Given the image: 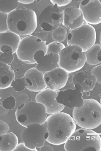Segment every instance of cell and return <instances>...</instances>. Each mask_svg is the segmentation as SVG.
I'll return each instance as SVG.
<instances>
[{
	"label": "cell",
	"instance_id": "obj_17",
	"mask_svg": "<svg viewBox=\"0 0 101 151\" xmlns=\"http://www.w3.org/2000/svg\"><path fill=\"white\" fill-rule=\"evenodd\" d=\"M24 77L30 79L31 85L27 88L33 92H40L47 88L44 80V74L40 72L36 68L28 69L24 74Z\"/></svg>",
	"mask_w": 101,
	"mask_h": 151
},
{
	"label": "cell",
	"instance_id": "obj_8",
	"mask_svg": "<svg viewBox=\"0 0 101 151\" xmlns=\"http://www.w3.org/2000/svg\"><path fill=\"white\" fill-rule=\"evenodd\" d=\"M47 45L46 41L40 38L33 35H28L21 40L16 54L18 58L23 62L28 64H33L36 63L33 59L35 53L39 50H44L46 53Z\"/></svg>",
	"mask_w": 101,
	"mask_h": 151
},
{
	"label": "cell",
	"instance_id": "obj_1",
	"mask_svg": "<svg viewBox=\"0 0 101 151\" xmlns=\"http://www.w3.org/2000/svg\"><path fill=\"white\" fill-rule=\"evenodd\" d=\"M46 126L49 135L47 142L60 145L65 144L76 130V124L73 118L64 112H60L47 117Z\"/></svg>",
	"mask_w": 101,
	"mask_h": 151
},
{
	"label": "cell",
	"instance_id": "obj_14",
	"mask_svg": "<svg viewBox=\"0 0 101 151\" xmlns=\"http://www.w3.org/2000/svg\"><path fill=\"white\" fill-rule=\"evenodd\" d=\"M69 76V73L60 67H57L51 71L44 73L46 84L52 90H60L65 87Z\"/></svg>",
	"mask_w": 101,
	"mask_h": 151
},
{
	"label": "cell",
	"instance_id": "obj_27",
	"mask_svg": "<svg viewBox=\"0 0 101 151\" xmlns=\"http://www.w3.org/2000/svg\"><path fill=\"white\" fill-rule=\"evenodd\" d=\"M8 14L0 12V34L9 31L8 26Z\"/></svg>",
	"mask_w": 101,
	"mask_h": 151
},
{
	"label": "cell",
	"instance_id": "obj_25",
	"mask_svg": "<svg viewBox=\"0 0 101 151\" xmlns=\"http://www.w3.org/2000/svg\"><path fill=\"white\" fill-rule=\"evenodd\" d=\"M67 31L65 27L60 26L52 32V37L55 42H61L66 40L67 38Z\"/></svg>",
	"mask_w": 101,
	"mask_h": 151
},
{
	"label": "cell",
	"instance_id": "obj_7",
	"mask_svg": "<svg viewBox=\"0 0 101 151\" xmlns=\"http://www.w3.org/2000/svg\"><path fill=\"white\" fill-rule=\"evenodd\" d=\"M96 31L88 23H84L80 27L70 30L67 36V45H78L86 52L95 44Z\"/></svg>",
	"mask_w": 101,
	"mask_h": 151
},
{
	"label": "cell",
	"instance_id": "obj_38",
	"mask_svg": "<svg viewBox=\"0 0 101 151\" xmlns=\"http://www.w3.org/2000/svg\"><path fill=\"white\" fill-rule=\"evenodd\" d=\"M27 99H28V96L25 94H22L21 95H20V96H19V100L22 101H25L27 100Z\"/></svg>",
	"mask_w": 101,
	"mask_h": 151
},
{
	"label": "cell",
	"instance_id": "obj_30",
	"mask_svg": "<svg viewBox=\"0 0 101 151\" xmlns=\"http://www.w3.org/2000/svg\"><path fill=\"white\" fill-rule=\"evenodd\" d=\"M91 73L95 77L96 80H97V83L101 84V64L94 67L92 69Z\"/></svg>",
	"mask_w": 101,
	"mask_h": 151
},
{
	"label": "cell",
	"instance_id": "obj_24",
	"mask_svg": "<svg viewBox=\"0 0 101 151\" xmlns=\"http://www.w3.org/2000/svg\"><path fill=\"white\" fill-rule=\"evenodd\" d=\"M30 79L23 76V78H17L14 80L12 84V86L16 92H20L23 91L25 88H27L30 86Z\"/></svg>",
	"mask_w": 101,
	"mask_h": 151
},
{
	"label": "cell",
	"instance_id": "obj_15",
	"mask_svg": "<svg viewBox=\"0 0 101 151\" xmlns=\"http://www.w3.org/2000/svg\"><path fill=\"white\" fill-rule=\"evenodd\" d=\"M33 59L37 64L36 68L44 74L58 67L60 59L59 54H46L44 50H39L35 53Z\"/></svg>",
	"mask_w": 101,
	"mask_h": 151
},
{
	"label": "cell",
	"instance_id": "obj_2",
	"mask_svg": "<svg viewBox=\"0 0 101 151\" xmlns=\"http://www.w3.org/2000/svg\"><path fill=\"white\" fill-rule=\"evenodd\" d=\"M37 24L36 12L27 8L15 9L8 15L9 31L19 36L31 35L36 30Z\"/></svg>",
	"mask_w": 101,
	"mask_h": 151
},
{
	"label": "cell",
	"instance_id": "obj_43",
	"mask_svg": "<svg viewBox=\"0 0 101 151\" xmlns=\"http://www.w3.org/2000/svg\"><path fill=\"white\" fill-rule=\"evenodd\" d=\"M100 104H101V98H100Z\"/></svg>",
	"mask_w": 101,
	"mask_h": 151
},
{
	"label": "cell",
	"instance_id": "obj_20",
	"mask_svg": "<svg viewBox=\"0 0 101 151\" xmlns=\"http://www.w3.org/2000/svg\"><path fill=\"white\" fill-rule=\"evenodd\" d=\"M20 36H19L12 32L0 34V47L7 45L11 47L13 54L17 53L19 44L21 41Z\"/></svg>",
	"mask_w": 101,
	"mask_h": 151
},
{
	"label": "cell",
	"instance_id": "obj_3",
	"mask_svg": "<svg viewBox=\"0 0 101 151\" xmlns=\"http://www.w3.org/2000/svg\"><path fill=\"white\" fill-rule=\"evenodd\" d=\"M73 118L81 128H97L101 125V104L93 99L84 100L82 106L73 108Z\"/></svg>",
	"mask_w": 101,
	"mask_h": 151
},
{
	"label": "cell",
	"instance_id": "obj_12",
	"mask_svg": "<svg viewBox=\"0 0 101 151\" xmlns=\"http://www.w3.org/2000/svg\"><path fill=\"white\" fill-rule=\"evenodd\" d=\"M60 90H52L47 88L44 90L37 93L36 96V101L43 104L46 107V113L48 115H53L61 112L65 106L57 102V96Z\"/></svg>",
	"mask_w": 101,
	"mask_h": 151
},
{
	"label": "cell",
	"instance_id": "obj_36",
	"mask_svg": "<svg viewBox=\"0 0 101 151\" xmlns=\"http://www.w3.org/2000/svg\"><path fill=\"white\" fill-rule=\"evenodd\" d=\"M18 3L21 4H29L32 3L34 2L33 0H18Z\"/></svg>",
	"mask_w": 101,
	"mask_h": 151
},
{
	"label": "cell",
	"instance_id": "obj_42",
	"mask_svg": "<svg viewBox=\"0 0 101 151\" xmlns=\"http://www.w3.org/2000/svg\"><path fill=\"white\" fill-rule=\"evenodd\" d=\"M99 1H100V3H101V0H99Z\"/></svg>",
	"mask_w": 101,
	"mask_h": 151
},
{
	"label": "cell",
	"instance_id": "obj_40",
	"mask_svg": "<svg viewBox=\"0 0 101 151\" xmlns=\"http://www.w3.org/2000/svg\"><path fill=\"white\" fill-rule=\"evenodd\" d=\"M85 93V94H86V96H89L90 95V91H85V92H84Z\"/></svg>",
	"mask_w": 101,
	"mask_h": 151
},
{
	"label": "cell",
	"instance_id": "obj_29",
	"mask_svg": "<svg viewBox=\"0 0 101 151\" xmlns=\"http://www.w3.org/2000/svg\"><path fill=\"white\" fill-rule=\"evenodd\" d=\"M13 54L12 52H6L2 53L0 56V62L5 63L7 64H11L14 60Z\"/></svg>",
	"mask_w": 101,
	"mask_h": 151
},
{
	"label": "cell",
	"instance_id": "obj_22",
	"mask_svg": "<svg viewBox=\"0 0 101 151\" xmlns=\"http://www.w3.org/2000/svg\"><path fill=\"white\" fill-rule=\"evenodd\" d=\"M101 50L100 44H95L87 51L85 52L86 58V63L90 65H97L101 63L97 59V55Z\"/></svg>",
	"mask_w": 101,
	"mask_h": 151
},
{
	"label": "cell",
	"instance_id": "obj_41",
	"mask_svg": "<svg viewBox=\"0 0 101 151\" xmlns=\"http://www.w3.org/2000/svg\"><path fill=\"white\" fill-rule=\"evenodd\" d=\"M100 45H101V32L100 33Z\"/></svg>",
	"mask_w": 101,
	"mask_h": 151
},
{
	"label": "cell",
	"instance_id": "obj_19",
	"mask_svg": "<svg viewBox=\"0 0 101 151\" xmlns=\"http://www.w3.org/2000/svg\"><path fill=\"white\" fill-rule=\"evenodd\" d=\"M0 72H1V86L0 89H4L12 86L15 80V74L10 65L0 62Z\"/></svg>",
	"mask_w": 101,
	"mask_h": 151
},
{
	"label": "cell",
	"instance_id": "obj_5",
	"mask_svg": "<svg viewBox=\"0 0 101 151\" xmlns=\"http://www.w3.org/2000/svg\"><path fill=\"white\" fill-rule=\"evenodd\" d=\"M15 116L18 124L24 127L33 123L43 125L46 122V109L42 103L27 101L18 107Z\"/></svg>",
	"mask_w": 101,
	"mask_h": 151
},
{
	"label": "cell",
	"instance_id": "obj_10",
	"mask_svg": "<svg viewBox=\"0 0 101 151\" xmlns=\"http://www.w3.org/2000/svg\"><path fill=\"white\" fill-rule=\"evenodd\" d=\"M62 21V10L52 4L46 8L38 18V23L42 29L46 32H53L61 26Z\"/></svg>",
	"mask_w": 101,
	"mask_h": 151
},
{
	"label": "cell",
	"instance_id": "obj_4",
	"mask_svg": "<svg viewBox=\"0 0 101 151\" xmlns=\"http://www.w3.org/2000/svg\"><path fill=\"white\" fill-rule=\"evenodd\" d=\"M66 151H82L86 149L101 150V137L97 132L81 128L76 130L65 144Z\"/></svg>",
	"mask_w": 101,
	"mask_h": 151
},
{
	"label": "cell",
	"instance_id": "obj_9",
	"mask_svg": "<svg viewBox=\"0 0 101 151\" xmlns=\"http://www.w3.org/2000/svg\"><path fill=\"white\" fill-rule=\"evenodd\" d=\"M49 135V130L46 125L33 123L27 125L22 132V139L28 148L38 151L37 148L44 145Z\"/></svg>",
	"mask_w": 101,
	"mask_h": 151
},
{
	"label": "cell",
	"instance_id": "obj_31",
	"mask_svg": "<svg viewBox=\"0 0 101 151\" xmlns=\"http://www.w3.org/2000/svg\"><path fill=\"white\" fill-rule=\"evenodd\" d=\"M50 1L52 5L61 7L68 5V4L71 3V0H51Z\"/></svg>",
	"mask_w": 101,
	"mask_h": 151
},
{
	"label": "cell",
	"instance_id": "obj_18",
	"mask_svg": "<svg viewBox=\"0 0 101 151\" xmlns=\"http://www.w3.org/2000/svg\"><path fill=\"white\" fill-rule=\"evenodd\" d=\"M97 80L92 74L85 70H82L75 74L73 78L74 85L78 84L83 88L84 92L90 91L94 89Z\"/></svg>",
	"mask_w": 101,
	"mask_h": 151
},
{
	"label": "cell",
	"instance_id": "obj_16",
	"mask_svg": "<svg viewBox=\"0 0 101 151\" xmlns=\"http://www.w3.org/2000/svg\"><path fill=\"white\" fill-rule=\"evenodd\" d=\"M63 21L62 25L70 30L76 29L84 24V15L79 8L71 6L62 10Z\"/></svg>",
	"mask_w": 101,
	"mask_h": 151
},
{
	"label": "cell",
	"instance_id": "obj_35",
	"mask_svg": "<svg viewBox=\"0 0 101 151\" xmlns=\"http://www.w3.org/2000/svg\"><path fill=\"white\" fill-rule=\"evenodd\" d=\"M37 150H41V151H53L54 149L52 148L51 146L48 145H44L42 146L41 147L37 148Z\"/></svg>",
	"mask_w": 101,
	"mask_h": 151
},
{
	"label": "cell",
	"instance_id": "obj_23",
	"mask_svg": "<svg viewBox=\"0 0 101 151\" xmlns=\"http://www.w3.org/2000/svg\"><path fill=\"white\" fill-rule=\"evenodd\" d=\"M18 5V1L13 0V1H7V0H1L0 1V12L6 14L10 13L17 8Z\"/></svg>",
	"mask_w": 101,
	"mask_h": 151
},
{
	"label": "cell",
	"instance_id": "obj_33",
	"mask_svg": "<svg viewBox=\"0 0 101 151\" xmlns=\"http://www.w3.org/2000/svg\"><path fill=\"white\" fill-rule=\"evenodd\" d=\"M74 74L73 73H69V76L68 79V81H67L66 85L65 87H66V89H75V85L73 83V78Z\"/></svg>",
	"mask_w": 101,
	"mask_h": 151
},
{
	"label": "cell",
	"instance_id": "obj_28",
	"mask_svg": "<svg viewBox=\"0 0 101 151\" xmlns=\"http://www.w3.org/2000/svg\"><path fill=\"white\" fill-rule=\"evenodd\" d=\"M1 105L8 110H13L15 106L16 100L13 96H9L1 102Z\"/></svg>",
	"mask_w": 101,
	"mask_h": 151
},
{
	"label": "cell",
	"instance_id": "obj_21",
	"mask_svg": "<svg viewBox=\"0 0 101 151\" xmlns=\"http://www.w3.org/2000/svg\"><path fill=\"white\" fill-rule=\"evenodd\" d=\"M18 144V139L13 132L0 136V151H14Z\"/></svg>",
	"mask_w": 101,
	"mask_h": 151
},
{
	"label": "cell",
	"instance_id": "obj_11",
	"mask_svg": "<svg viewBox=\"0 0 101 151\" xmlns=\"http://www.w3.org/2000/svg\"><path fill=\"white\" fill-rule=\"evenodd\" d=\"M75 89L61 90L57 96V101L69 108H80L84 104L82 98L84 91L80 84H75Z\"/></svg>",
	"mask_w": 101,
	"mask_h": 151
},
{
	"label": "cell",
	"instance_id": "obj_13",
	"mask_svg": "<svg viewBox=\"0 0 101 151\" xmlns=\"http://www.w3.org/2000/svg\"><path fill=\"white\" fill-rule=\"evenodd\" d=\"M84 21L90 25L101 23V3L99 0H84L79 5Z\"/></svg>",
	"mask_w": 101,
	"mask_h": 151
},
{
	"label": "cell",
	"instance_id": "obj_34",
	"mask_svg": "<svg viewBox=\"0 0 101 151\" xmlns=\"http://www.w3.org/2000/svg\"><path fill=\"white\" fill-rule=\"evenodd\" d=\"M22 150H25V151H34L33 149H31L30 148H28L27 146L24 144V142L23 143H20L18 144L17 145V146L16 147V148L14 150V151H22Z\"/></svg>",
	"mask_w": 101,
	"mask_h": 151
},
{
	"label": "cell",
	"instance_id": "obj_39",
	"mask_svg": "<svg viewBox=\"0 0 101 151\" xmlns=\"http://www.w3.org/2000/svg\"><path fill=\"white\" fill-rule=\"evenodd\" d=\"M97 59L101 63V50L99 51V52L98 53V55H97Z\"/></svg>",
	"mask_w": 101,
	"mask_h": 151
},
{
	"label": "cell",
	"instance_id": "obj_6",
	"mask_svg": "<svg viewBox=\"0 0 101 151\" xmlns=\"http://www.w3.org/2000/svg\"><path fill=\"white\" fill-rule=\"evenodd\" d=\"M58 66L68 73H73L84 68L86 63V55L78 45H68L59 54Z\"/></svg>",
	"mask_w": 101,
	"mask_h": 151
},
{
	"label": "cell",
	"instance_id": "obj_26",
	"mask_svg": "<svg viewBox=\"0 0 101 151\" xmlns=\"http://www.w3.org/2000/svg\"><path fill=\"white\" fill-rule=\"evenodd\" d=\"M65 47L66 46L63 44L61 43V42L55 41L52 42L47 45V51L46 54H49L51 53H54L59 54Z\"/></svg>",
	"mask_w": 101,
	"mask_h": 151
},
{
	"label": "cell",
	"instance_id": "obj_37",
	"mask_svg": "<svg viewBox=\"0 0 101 151\" xmlns=\"http://www.w3.org/2000/svg\"><path fill=\"white\" fill-rule=\"evenodd\" d=\"M8 112V110L6 109L5 108H4L1 105V110H0V114L1 115H4L7 114V113Z\"/></svg>",
	"mask_w": 101,
	"mask_h": 151
},
{
	"label": "cell",
	"instance_id": "obj_32",
	"mask_svg": "<svg viewBox=\"0 0 101 151\" xmlns=\"http://www.w3.org/2000/svg\"><path fill=\"white\" fill-rule=\"evenodd\" d=\"M9 127L7 122L3 120L0 121V136L8 133Z\"/></svg>",
	"mask_w": 101,
	"mask_h": 151
}]
</instances>
